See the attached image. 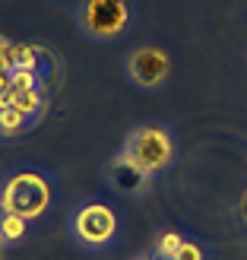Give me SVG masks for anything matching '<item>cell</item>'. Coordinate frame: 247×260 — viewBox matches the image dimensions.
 Returning a JSON list of instances; mask_svg holds the SVG:
<instances>
[{
    "label": "cell",
    "instance_id": "cell-4",
    "mask_svg": "<svg viewBox=\"0 0 247 260\" xmlns=\"http://www.w3.org/2000/svg\"><path fill=\"white\" fill-rule=\"evenodd\" d=\"M73 235L83 248H105L118 235V216L105 203H86L73 216Z\"/></svg>",
    "mask_w": 247,
    "mask_h": 260
},
{
    "label": "cell",
    "instance_id": "cell-6",
    "mask_svg": "<svg viewBox=\"0 0 247 260\" xmlns=\"http://www.w3.org/2000/svg\"><path fill=\"white\" fill-rule=\"evenodd\" d=\"M108 181H111V184L118 187L121 193H133V197H136V193L146 190V184H149L152 178L143 172V168L130 159L127 152H118V155L108 162Z\"/></svg>",
    "mask_w": 247,
    "mask_h": 260
},
{
    "label": "cell",
    "instance_id": "cell-17",
    "mask_svg": "<svg viewBox=\"0 0 247 260\" xmlns=\"http://www.w3.org/2000/svg\"><path fill=\"white\" fill-rule=\"evenodd\" d=\"M4 251H7V241L0 238V260H4Z\"/></svg>",
    "mask_w": 247,
    "mask_h": 260
},
{
    "label": "cell",
    "instance_id": "cell-2",
    "mask_svg": "<svg viewBox=\"0 0 247 260\" xmlns=\"http://www.w3.org/2000/svg\"><path fill=\"white\" fill-rule=\"evenodd\" d=\"M124 152L152 178V175L165 172V168L174 162L178 146H174V137H171L168 127H162V124H139V127H133L127 134Z\"/></svg>",
    "mask_w": 247,
    "mask_h": 260
},
{
    "label": "cell",
    "instance_id": "cell-13",
    "mask_svg": "<svg viewBox=\"0 0 247 260\" xmlns=\"http://www.w3.org/2000/svg\"><path fill=\"white\" fill-rule=\"evenodd\" d=\"M13 48H16V42H10L7 35H0V73H13V70H16Z\"/></svg>",
    "mask_w": 247,
    "mask_h": 260
},
{
    "label": "cell",
    "instance_id": "cell-5",
    "mask_svg": "<svg viewBox=\"0 0 247 260\" xmlns=\"http://www.w3.org/2000/svg\"><path fill=\"white\" fill-rule=\"evenodd\" d=\"M127 76L130 83H136L139 89H159L171 76V60L162 48L155 45H139L130 51L127 57Z\"/></svg>",
    "mask_w": 247,
    "mask_h": 260
},
{
    "label": "cell",
    "instance_id": "cell-10",
    "mask_svg": "<svg viewBox=\"0 0 247 260\" xmlns=\"http://www.w3.org/2000/svg\"><path fill=\"white\" fill-rule=\"evenodd\" d=\"M181 244H184V235H181V232H162L159 241H155V260H171Z\"/></svg>",
    "mask_w": 247,
    "mask_h": 260
},
{
    "label": "cell",
    "instance_id": "cell-18",
    "mask_svg": "<svg viewBox=\"0 0 247 260\" xmlns=\"http://www.w3.org/2000/svg\"><path fill=\"white\" fill-rule=\"evenodd\" d=\"M133 260H149V257H133Z\"/></svg>",
    "mask_w": 247,
    "mask_h": 260
},
{
    "label": "cell",
    "instance_id": "cell-7",
    "mask_svg": "<svg viewBox=\"0 0 247 260\" xmlns=\"http://www.w3.org/2000/svg\"><path fill=\"white\" fill-rule=\"evenodd\" d=\"M7 99H10V105L16 108V111H22L29 121H35V118H42V111H45V105L48 102L38 95V89H29V92H7Z\"/></svg>",
    "mask_w": 247,
    "mask_h": 260
},
{
    "label": "cell",
    "instance_id": "cell-8",
    "mask_svg": "<svg viewBox=\"0 0 247 260\" xmlns=\"http://www.w3.org/2000/svg\"><path fill=\"white\" fill-rule=\"evenodd\" d=\"M25 127H29V118H25L22 111H16L13 105H7L4 111H0V137L13 140V137H19Z\"/></svg>",
    "mask_w": 247,
    "mask_h": 260
},
{
    "label": "cell",
    "instance_id": "cell-14",
    "mask_svg": "<svg viewBox=\"0 0 247 260\" xmlns=\"http://www.w3.org/2000/svg\"><path fill=\"white\" fill-rule=\"evenodd\" d=\"M171 260H206V257H203V248H200L197 241H187V238H184V244L178 248V254H174Z\"/></svg>",
    "mask_w": 247,
    "mask_h": 260
},
{
    "label": "cell",
    "instance_id": "cell-12",
    "mask_svg": "<svg viewBox=\"0 0 247 260\" xmlns=\"http://www.w3.org/2000/svg\"><path fill=\"white\" fill-rule=\"evenodd\" d=\"M13 57H16L19 70H38V51L32 45H16L13 48Z\"/></svg>",
    "mask_w": 247,
    "mask_h": 260
},
{
    "label": "cell",
    "instance_id": "cell-1",
    "mask_svg": "<svg viewBox=\"0 0 247 260\" xmlns=\"http://www.w3.org/2000/svg\"><path fill=\"white\" fill-rule=\"evenodd\" d=\"M48 206H51V184L38 172H16L0 187V213L32 222V219L48 213Z\"/></svg>",
    "mask_w": 247,
    "mask_h": 260
},
{
    "label": "cell",
    "instance_id": "cell-3",
    "mask_svg": "<svg viewBox=\"0 0 247 260\" xmlns=\"http://www.w3.org/2000/svg\"><path fill=\"white\" fill-rule=\"evenodd\" d=\"M80 25L86 35L98 38V42H111V38L127 32L130 7H127V0H83Z\"/></svg>",
    "mask_w": 247,
    "mask_h": 260
},
{
    "label": "cell",
    "instance_id": "cell-15",
    "mask_svg": "<svg viewBox=\"0 0 247 260\" xmlns=\"http://www.w3.org/2000/svg\"><path fill=\"white\" fill-rule=\"evenodd\" d=\"M10 92V73H0V95Z\"/></svg>",
    "mask_w": 247,
    "mask_h": 260
},
{
    "label": "cell",
    "instance_id": "cell-16",
    "mask_svg": "<svg viewBox=\"0 0 247 260\" xmlns=\"http://www.w3.org/2000/svg\"><path fill=\"white\" fill-rule=\"evenodd\" d=\"M7 105H10V99H7V95H0V111H4Z\"/></svg>",
    "mask_w": 247,
    "mask_h": 260
},
{
    "label": "cell",
    "instance_id": "cell-9",
    "mask_svg": "<svg viewBox=\"0 0 247 260\" xmlns=\"http://www.w3.org/2000/svg\"><path fill=\"white\" fill-rule=\"evenodd\" d=\"M25 232H29V222H25V219L0 213V238H4L7 244H19L25 238Z\"/></svg>",
    "mask_w": 247,
    "mask_h": 260
},
{
    "label": "cell",
    "instance_id": "cell-11",
    "mask_svg": "<svg viewBox=\"0 0 247 260\" xmlns=\"http://www.w3.org/2000/svg\"><path fill=\"white\" fill-rule=\"evenodd\" d=\"M42 80H38V70H13L10 73V89L13 92H29V89H38Z\"/></svg>",
    "mask_w": 247,
    "mask_h": 260
}]
</instances>
